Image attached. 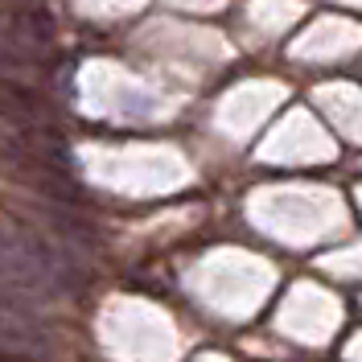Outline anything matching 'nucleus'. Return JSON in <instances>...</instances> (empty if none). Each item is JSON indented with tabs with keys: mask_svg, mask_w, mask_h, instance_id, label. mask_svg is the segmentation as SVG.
<instances>
[{
	"mask_svg": "<svg viewBox=\"0 0 362 362\" xmlns=\"http://www.w3.org/2000/svg\"><path fill=\"white\" fill-rule=\"evenodd\" d=\"M0 362H33L29 354H17L13 346H0Z\"/></svg>",
	"mask_w": 362,
	"mask_h": 362,
	"instance_id": "nucleus-1",
	"label": "nucleus"
}]
</instances>
